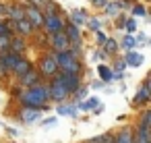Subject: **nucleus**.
I'll list each match as a JSON object with an SVG mask.
<instances>
[{"label": "nucleus", "instance_id": "nucleus-1", "mask_svg": "<svg viewBox=\"0 0 151 143\" xmlns=\"http://www.w3.org/2000/svg\"><path fill=\"white\" fill-rule=\"evenodd\" d=\"M48 98H50V93H48V87L46 85H29L23 93H21V102L25 104V106H31V108H35V106H44L46 102H48Z\"/></svg>", "mask_w": 151, "mask_h": 143}, {"label": "nucleus", "instance_id": "nucleus-2", "mask_svg": "<svg viewBox=\"0 0 151 143\" xmlns=\"http://www.w3.org/2000/svg\"><path fill=\"white\" fill-rule=\"evenodd\" d=\"M54 58H56V64H58V69H60L62 73H75V75H79L81 64H79L77 56H75L70 50H62V52H58Z\"/></svg>", "mask_w": 151, "mask_h": 143}, {"label": "nucleus", "instance_id": "nucleus-3", "mask_svg": "<svg viewBox=\"0 0 151 143\" xmlns=\"http://www.w3.org/2000/svg\"><path fill=\"white\" fill-rule=\"evenodd\" d=\"M48 93H50L52 100H64L68 95V89H66V85H64V81H62L60 75H54V81L48 87Z\"/></svg>", "mask_w": 151, "mask_h": 143}, {"label": "nucleus", "instance_id": "nucleus-4", "mask_svg": "<svg viewBox=\"0 0 151 143\" xmlns=\"http://www.w3.org/2000/svg\"><path fill=\"white\" fill-rule=\"evenodd\" d=\"M50 33H56V31H62V27H64V23H62V19L54 13V11H50L46 17H44V23H42Z\"/></svg>", "mask_w": 151, "mask_h": 143}, {"label": "nucleus", "instance_id": "nucleus-5", "mask_svg": "<svg viewBox=\"0 0 151 143\" xmlns=\"http://www.w3.org/2000/svg\"><path fill=\"white\" fill-rule=\"evenodd\" d=\"M40 71H42V75H46V77H54V75H58V64H56V58H54L52 54H50V56H46V58L42 60Z\"/></svg>", "mask_w": 151, "mask_h": 143}, {"label": "nucleus", "instance_id": "nucleus-6", "mask_svg": "<svg viewBox=\"0 0 151 143\" xmlns=\"http://www.w3.org/2000/svg\"><path fill=\"white\" fill-rule=\"evenodd\" d=\"M25 19L31 23V27H42V23H44V15L35 6H27L25 9Z\"/></svg>", "mask_w": 151, "mask_h": 143}, {"label": "nucleus", "instance_id": "nucleus-7", "mask_svg": "<svg viewBox=\"0 0 151 143\" xmlns=\"http://www.w3.org/2000/svg\"><path fill=\"white\" fill-rule=\"evenodd\" d=\"M68 46H70V42H68V38H66L62 31H56V33H52V48H54L56 52L68 50Z\"/></svg>", "mask_w": 151, "mask_h": 143}, {"label": "nucleus", "instance_id": "nucleus-8", "mask_svg": "<svg viewBox=\"0 0 151 143\" xmlns=\"http://www.w3.org/2000/svg\"><path fill=\"white\" fill-rule=\"evenodd\" d=\"M60 77H62V81H64L68 93H73V91L79 89V75H75V73H62Z\"/></svg>", "mask_w": 151, "mask_h": 143}, {"label": "nucleus", "instance_id": "nucleus-9", "mask_svg": "<svg viewBox=\"0 0 151 143\" xmlns=\"http://www.w3.org/2000/svg\"><path fill=\"white\" fill-rule=\"evenodd\" d=\"M40 116H42L40 110H35V108H31V106H25V108L21 110V120H23V122H35Z\"/></svg>", "mask_w": 151, "mask_h": 143}, {"label": "nucleus", "instance_id": "nucleus-10", "mask_svg": "<svg viewBox=\"0 0 151 143\" xmlns=\"http://www.w3.org/2000/svg\"><path fill=\"white\" fill-rule=\"evenodd\" d=\"M64 35L68 38V42H70V44H79V42H81V35H79V27H77V25H73V23H70V25L66 27V33H64Z\"/></svg>", "mask_w": 151, "mask_h": 143}, {"label": "nucleus", "instance_id": "nucleus-11", "mask_svg": "<svg viewBox=\"0 0 151 143\" xmlns=\"http://www.w3.org/2000/svg\"><path fill=\"white\" fill-rule=\"evenodd\" d=\"M124 62L130 64V66H141L143 64V54L141 52H128L126 58H124Z\"/></svg>", "mask_w": 151, "mask_h": 143}, {"label": "nucleus", "instance_id": "nucleus-12", "mask_svg": "<svg viewBox=\"0 0 151 143\" xmlns=\"http://www.w3.org/2000/svg\"><path fill=\"white\" fill-rule=\"evenodd\" d=\"M29 69H31V64H29L27 60H23V58H19V60H17V64L13 66V71H15V73H17L19 77H23V75H25V73H27Z\"/></svg>", "mask_w": 151, "mask_h": 143}, {"label": "nucleus", "instance_id": "nucleus-13", "mask_svg": "<svg viewBox=\"0 0 151 143\" xmlns=\"http://www.w3.org/2000/svg\"><path fill=\"white\" fill-rule=\"evenodd\" d=\"M132 131L130 129H122L120 133H118V137H116V141L114 143H132Z\"/></svg>", "mask_w": 151, "mask_h": 143}, {"label": "nucleus", "instance_id": "nucleus-14", "mask_svg": "<svg viewBox=\"0 0 151 143\" xmlns=\"http://www.w3.org/2000/svg\"><path fill=\"white\" fill-rule=\"evenodd\" d=\"M21 81H23V85H27V87H29V85H35V83H37V73H33V71L29 69V71L21 77Z\"/></svg>", "mask_w": 151, "mask_h": 143}, {"label": "nucleus", "instance_id": "nucleus-15", "mask_svg": "<svg viewBox=\"0 0 151 143\" xmlns=\"http://www.w3.org/2000/svg\"><path fill=\"white\" fill-rule=\"evenodd\" d=\"M15 27H17V31H21V33H29L33 27H31V23L27 21V19H19V21H15Z\"/></svg>", "mask_w": 151, "mask_h": 143}, {"label": "nucleus", "instance_id": "nucleus-16", "mask_svg": "<svg viewBox=\"0 0 151 143\" xmlns=\"http://www.w3.org/2000/svg\"><path fill=\"white\" fill-rule=\"evenodd\" d=\"M85 19H87V17H85V13H81V11L70 13V23H73V25H77V27H79V25H83V23H85Z\"/></svg>", "mask_w": 151, "mask_h": 143}, {"label": "nucleus", "instance_id": "nucleus-17", "mask_svg": "<svg viewBox=\"0 0 151 143\" xmlns=\"http://www.w3.org/2000/svg\"><path fill=\"white\" fill-rule=\"evenodd\" d=\"M6 15H11V19H13V21H19V19H25V11H21V9H15V6H9V11H6Z\"/></svg>", "mask_w": 151, "mask_h": 143}, {"label": "nucleus", "instance_id": "nucleus-18", "mask_svg": "<svg viewBox=\"0 0 151 143\" xmlns=\"http://www.w3.org/2000/svg\"><path fill=\"white\" fill-rule=\"evenodd\" d=\"M147 95H149V91H147V85H143V87H141V91L134 95V102H137V104H143V102H147Z\"/></svg>", "mask_w": 151, "mask_h": 143}, {"label": "nucleus", "instance_id": "nucleus-19", "mask_svg": "<svg viewBox=\"0 0 151 143\" xmlns=\"http://www.w3.org/2000/svg\"><path fill=\"white\" fill-rule=\"evenodd\" d=\"M11 50V35H0V52Z\"/></svg>", "mask_w": 151, "mask_h": 143}, {"label": "nucleus", "instance_id": "nucleus-20", "mask_svg": "<svg viewBox=\"0 0 151 143\" xmlns=\"http://www.w3.org/2000/svg\"><path fill=\"white\" fill-rule=\"evenodd\" d=\"M11 48H13L15 52H21V50H23V42H21V40H19V42H17V40H11Z\"/></svg>", "mask_w": 151, "mask_h": 143}, {"label": "nucleus", "instance_id": "nucleus-21", "mask_svg": "<svg viewBox=\"0 0 151 143\" xmlns=\"http://www.w3.org/2000/svg\"><path fill=\"white\" fill-rule=\"evenodd\" d=\"M99 75H101V79H112V73H110V69H106V66H99Z\"/></svg>", "mask_w": 151, "mask_h": 143}, {"label": "nucleus", "instance_id": "nucleus-22", "mask_svg": "<svg viewBox=\"0 0 151 143\" xmlns=\"http://www.w3.org/2000/svg\"><path fill=\"white\" fill-rule=\"evenodd\" d=\"M104 46H106V50H108V52L116 50V42H114V40H106V42H104Z\"/></svg>", "mask_w": 151, "mask_h": 143}, {"label": "nucleus", "instance_id": "nucleus-23", "mask_svg": "<svg viewBox=\"0 0 151 143\" xmlns=\"http://www.w3.org/2000/svg\"><path fill=\"white\" fill-rule=\"evenodd\" d=\"M116 11H120L118 4H108V13H110V15H116Z\"/></svg>", "mask_w": 151, "mask_h": 143}, {"label": "nucleus", "instance_id": "nucleus-24", "mask_svg": "<svg viewBox=\"0 0 151 143\" xmlns=\"http://www.w3.org/2000/svg\"><path fill=\"white\" fill-rule=\"evenodd\" d=\"M89 27L91 29H99V19H91L89 21Z\"/></svg>", "mask_w": 151, "mask_h": 143}, {"label": "nucleus", "instance_id": "nucleus-25", "mask_svg": "<svg viewBox=\"0 0 151 143\" xmlns=\"http://www.w3.org/2000/svg\"><path fill=\"white\" fill-rule=\"evenodd\" d=\"M0 35H9V27H6L2 21H0Z\"/></svg>", "mask_w": 151, "mask_h": 143}, {"label": "nucleus", "instance_id": "nucleus-26", "mask_svg": "<svg viewBox=\"0 0 151 143\" xmlns=\"http://www.w3.org/2000/svg\"><path fill=\"white\" fill-rule=\"evenodd\" d=\"M132 13H134V15H139V17H145V9H141V6L132 9Z\"/></svg>", "mask_w": 151, "mask_h": 143}, {"label": "nucleus", "instance_id": "nucleus-27", "mask_svg": "<svg viewBox=\"0 0 151 143\" xmlns=\"http://www.w3.org/2000/svg\"><path fill=\"white\" fill-rule=\"evenodd\" d=\"M126 23H128V25H126V27H128V31H134V29H137V23H134L132 19H130V21H126Z\"/></svg>", "mask_w": 151, "mask_h": 143}, {"label": "nucleus", "instance_id": "nucleus-28", "mask_svg": "<svg viewBox=\"0 0 151 143\" xmlns=\"http://www.w3.org/2000/svg\"><path fill=\"white\" fill-rule=\"evenodd\" d=\"M132 44H134V40H132L130 35H126V38H124V46H132Z\"/></svg>", "mask_w": 151, "mask_h": 143}, {"label": "nucleus", "instance_id": "nucleus-29", "mask_svg": "<svg viewBox=\"0 0 151 143\" xmlns=\"http://www.w3.org/2000/svg\"><path fill=\"white\" fill-rule=\"evenodd\" d=\"M6 11H9V6H4V4H0V15H6Z\"/></svg>", "mask_w": 151, "mask_h": 143}, {"label": "nucleus", "instance_id": "nucleus-30", "mask_svg": "<svg viewBox=\"0 0 151 143\" xmlns=\"http://www.w3.org/2000/svg\"><path fill=\"white\" fill-rule=\"evenodd\" d=\"M91 2H95V4H104L106 0H91Z\"/></svg>", "mask_w": 151, "mask_h": 143}, {"label": "nucleus", "instance_id": "nucleus-31", "mask_svg": "<svg viewBox=\"0 0 151 143\" xmlns=\"http://www.w3.org/2000/svg\"><path fill=\"white\" fill-rule=\"evenodd\" d=\"M33 2H35V4H44V2H46V0H33Z\"/></svg>", "mask_w": 151, "mask_h": 143}]
</instances>
